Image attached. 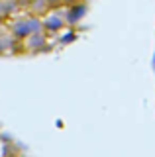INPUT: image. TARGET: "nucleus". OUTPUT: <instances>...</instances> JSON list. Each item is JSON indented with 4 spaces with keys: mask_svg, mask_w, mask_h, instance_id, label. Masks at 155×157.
Wrapping results in <instances>:
<instances>
[{
    "mask_svg": "<svg viewBox=\"0 0 155 157\" xmlns=\"http://www.w3.org/2000/svg\"><path fill=\"white\" fill-rule=\"evenodd\" d=\"M63 26V22L57 16H51L49 20H45V22H43V28L45 29H49V32H57V29H59Z\"/></svg>",
    "mask_w": 155,
    "mask_h": 157,
    "instance_id": "f03ea898",
    "label": "nucleus"
},
{
    "mask_svg": "<svg viewBox=\"0 0 155 157\" xmlns=\"http://www.w3.org/2000/svg\"><path fill=\"white\" fill-rule=\"evenodd\" d=\"M12 33L16 37H28L32 33V29H30V26H28V20H22V22H16L12 26Z\"/></svg>",
    "mask_w": 155,
    "mask_h": 157,
    "instance_id": "f257e3e1",
    "label": "nucleus"
},
{
    "mask_svg": "<svg viewBox=\"0 0 155 157\" xmlns=\"http://www.w3.org/2000/svg\"><path fill=\"white\" fill-rule=\"evenodd\" d=\"M85 6H77V8H71V16H69V22H77V20H81L83 18V12H85Z\"/></svg>",
    "mask_w": 155,
    "mask_h": 157,
    "instance_id": "20e7f679",
    "label": "nucleus"
},
{
    "mask_svg": "<svg viewBox=\"0 0 155 157\" xmlns=\"http://www.w3.org/2000/svg\"><path fill=\"white\" fill-rule=\"evenodd\" d=\"M43 43H45V39H43L41 33H30V36H28V45L30 47H40Z\"/></svg>",
    "mask_w": 155,
    "mask_h": 157,
    "instance_id": "7ed1b4c3",
    "label": "nucleus"
}]
</instances>
